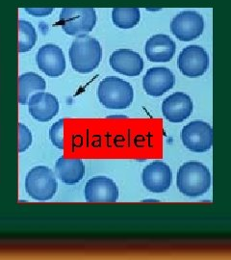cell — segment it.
Returning <instances> with one entry per match:
<instances>
[{"label": "cell", "instance_id": "22", "mask_svg": "<svg viewBox=\"0 0 231 260\" xmlns=\"http://www.w3.org/2000/svg\"><path fill=\"white\" fill-rule=\"evenodd\" d=\"M18 127H19L18 128L19 130L18 149H19V152H23V151L27 150L32 144V134L27 126L21 122H19Z\"/></svg>", "mask_w": 231, "mask_h": 260}, {"label": "cell", "instance_id": "23", "mask_svg": "<svg viewBox=\"0 0 231 260\" xmlns=\"http://www.w3.org/2000/svg\"><path fill=\"white\" fill-rule=\"evenodd\" d=\"M24 11L35 18H45L49 16L54 9L53 8H24Z\"/></svg>", "mask_w": 231, "mask_h": 260}, {"label": "cell", "instance_id": "14", "mask_svg": "<svg viewBox=\"0 0 231 260\" xmlns=\"http://www.w3.org/2000/svg\"><path fill=\"white\" fill-rule=\"evenodd\" d=\"M112 70L120 75L135 77L142 74L144 70V60L138 52L121 48L115 50L109 58Z\"/></svg>", "mask_w": 231, "mask_h": 260}, {"label": "cell", "instance_id": "10", "mask_svg": "<svg viewBox=\"0 0 231 260\" xmlns=\"http://www.w3.org/2000/svg\"><path fill=\"white\" fill-rule=\"evenodd\" d=\"M176 76L165 67L150 68L143 77V88L150 96H161L174 88Z\"/></svg>", "mask_w": 231, "mask_h": 260}, {"label": "cell", "instance_id": "20", "mask_svg": "<svg viewBox=\"0 0 231 260\" xmlns=\"http://www.w3.org/2000/svg\"><path fill=\"white\" fill-rule=\"evenodd\" d=\"M37 32L27 20H19V52H28L35 47Z\"/></svg>", "mask_w": 231, "mask_h": 260}, {"label": "cell", "instance_id": "1", "mask_svg": "<svg viewBox=\"0 0 231 260\" xmlns=\"http://www.w3.org/2000/svg\"><path fill=\"white\" fill-rule=\"evenodd\" d=\"M176 186L179 192L186 197L195 198L204 195L211 186L210 171L202 162H185L177 171Z\"/></svg>", "mask_w": 231, "mask_h": 260}, {"label": "cell", "instance_id": "2", "mask_svg": "<svg viewBox=\"0 0 231 260\" xmlns=\"http://www.w3.org/2000/svg\"><path fill=\"white\" fill-rule=\"evenodd\" d=\"M69 55L72 67L79 74H90L102 62V47L94 38L83 35L74 40L70 48Z\"/></svg>", "mask_w": 231, "mask_h": 260}, {"label": "cell", "instance_id": "11", "mask_svg": "<svg viewBox=\"0 0 231 260\" xmlns=\"http://www.w3.org/2000/svg\"><path fill=\"white\" fill-rule=\"evenodd\" d=\"M84 193L88 203H116L119 199L116 182L106 177H94L88 180Z\"/></svg>", "mask_w": 231, "mask_h": 260}, {"label": "cell", "instance_id": "12", "mask_svg": "<svg viewBox=\"0 0 231 260\" xmlns=\"http://www.w3.org/2000/svg\"><path fill=\"white\" fill-rule=\"evenodd\" d=\"M39 69L49 77H58L65 73V59L62 48L47 44L38 50L36 55Z\"/></svg>", "mask_w": 231, "mask_h": 260}, {"label": "cell", "instance_id": "19", "mask_svg": "<svg viewBox=\"0 0 231 260\" xmlns=\"http://www.w3.org/2000/svg\"><path fill=\"white\" fill-rule=\"evenodd\" d=\"M141 19L138 8H114L112 10L113 23L120 29L135 27Z\"/></svg>", "mask_w": 231, "mask_h": 260}, {"label": "cell", "instance_id": "15", "mask_svg": "<svg viewBox=\"0 0 231 260\" xmlns=\"http://www.w3.org/2000/svg\"><path fill=\"white\" fill-rule=\"evenodd\" d=\"M175 41L165 34H156L149 38L145 46V54L152 63L170 62L176 54Z\"/></svg>", "mask_w": 231, "mask_h": 260}, {"label": "cell", "instance_id": "7", "mask_svg": "<svg viewBox=\"0 0 231 260\" xmlns=\"http://www.w3.org/2000/svg\"><path fill=\"white\" fill-rule=\"evenodd\" d=\"M204 17L195 11H182L171 22L173 35L181 42H191L204 33Z\"/></svg>", "mask_w": 231, "mask_h": 260}, {"label": "cell", "instance_id": "8", "mask_svg": "<svg viewBox=\"0 0 231 260\" xmlns=\"http://www.w3.org/2000/svg\"><path fill=\"white\" fill-rule=\"evenodd\" d=\"M178 69L190 78L204 75L209 68V55L204 47L193 45L185 47L178 55Z\"/></svg>", "mask_w": 231, "mask_h": 260}, {"label": "cell", "instance_id": "21", "mask_svg": "<svg viewBox=\"0 0 231 260\" xmlns=\"http://www.w3.org/2000/svg\"><path fill=\"white\" fill-rule=\"evenodd\" d=\"M64 122V119L56 121L49 130V138L51 140V143L54 145V147L59 149H64L65 147Z\"/></svg>", "mask_w": 231, "mask_h": 260}, {"label": "cell", "instance_id": "16", "mask_svg": "<svg viewBox=\"0 0 231 260\" xmlns=\"http://www.w3.org/2000/svg\"><path fill=\"white\" fill-rule=\"evenodd\" d=\"M28 106L32 118L41 122L51 121L59 112V102L51 93H34L29 99Z\"/></svg>", "mask_w": 231, "mask_h": 260}, {"label": "cell", "instance_id": "3", "mask_svg": "<svg viewBox=\"0 0 231 260\" xmlns=\"http://www.w3.org/2000/svg\"><path fill=\"white\" fill-rule=\"evenodd\" d=\"M97 98L102 105L111 110L128 108L134 99L131 84L116 76L104 78L97 87Z\"/></svg>", "mask_w": 231, "mask_h": 260}, {"label": "cell", "instance_id": "18", "mask_svg": "<svg viewBox=\"0 0 231 260\" xmlns=\"http://www.w3.org/2000/svg\"><path fill=\"white\" fill-rule=\"evenodd\" d=\"M18 86L19 104L26 105L34 93H41L46 90V83L45 79L37 74L25 73L19 76Z\"/></svg>", "mask_w": 231, "mask_h": 260}, {"label": "cell", "instance_id": "13", "mask_svg": "<svg viewBox=\"0 0 231 260\" xmlns=\"http://www.w3.org/2000/svg\"><path fill=\"white\" fill-rule=\"evenodd\" d=\"M194 110V103L187 93L176 92L162 103V113L167 121L179 123L187 120Z\"/></svg>", "mask_w": 231, "mask_h": 260}, {"label": "cell", "instance_id": "4", "mask_svg": "<svg viewBox=\"0 0 231 260\" xmlns=\"http://www.w3.org/2000/svg\"><path fill=\"white\" fill-rule=\"evenodd\" d=\"M58 183L52 170L46 166L31 169L25 177V190L32 199L46 202L51 200L57 192Z\"/></svg>", "mask_w": 231, "mask_h": 260}, {"label": "cell", "instance_id": "6", "mask_svg": "<svg viewBox=\"0 0 231 260\" xmlns=\"http://www.w3.org/2000/svg\"><path fill=\"white\" fill-rule=\"evenodd\" d=\"M180 137L185 148L193 152H205L212 148L213 129L204 121H193L181 130Z\"/></svg>", "mask_w": 231, "mask_h": 260}, {"label": "cell", "instance_id": "9", "mask_svg": "<svg viewBox=\"0 0 231 260\" xmlns=\"http://www.w3.org/2000/svg\"><path fill=\"white\" fill-rule=\"evenodd\" d=\"M172 169L161 160L149 163L142 172L143 185L148 191L154 194L166 192L172 185Z\"/></svg>", "mask_w": 231, "mask_h": 260}, {"label": "cell", "instance_id": "17", "mask_svg": "<svg viewBox=\"0 0 231 260\" xmlns=\"http://www.w3.org/2000/svg\"><path fill=\"white\" fill-rule=\"evenodd\" d=\"M55 174L62 182L72 185L82 180L85 166L80 159L60 157L56 161Z\"/></svg>", "mask_w": 231, "mask_h": 260}, {"label": "cell", "instance_id": "5", "mask_svg": "<svg viewBox=\"0 0 231 260\" xmlns=\"http://www.w3.org/2000/svg\"><path fill=\"white\" fill-rule=\"evenodd\" d=\"M60 23L70 36H83L92 32L96 24L93 8H64L60 13Z\"/></svg>", "mask_w": 231, "mask_h": 260}]
</instances>
